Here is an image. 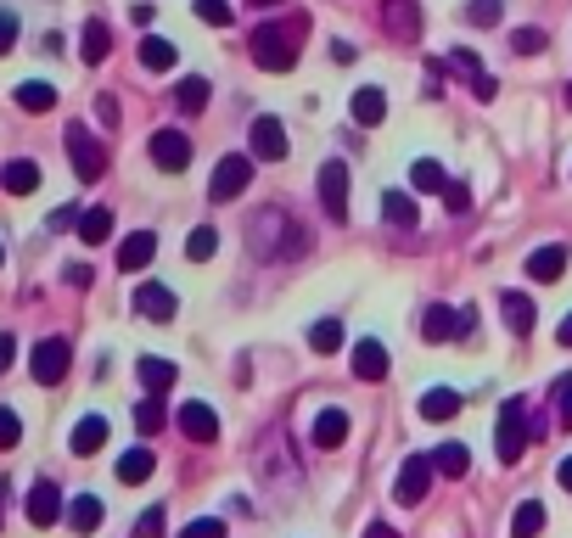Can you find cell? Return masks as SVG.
Wrapping results in <instances>:
<instances>
[{
	"label": "cell",
	"instance_id": "6da1fadb",
	"mask_svg": "<svg viewBox=\"0 0 572 538\" xmlns=\"http://www.w3.org/2000/svg\"><path fill=\"white\" fill-rule=\"evenodd\" d=\"M309 34V17H286V23H264L253 34V62L270 73H286L298 68V40Z\"/></svg>",
	"mask_w": 572,
	"mask_h": 538
},
{
	"label": "cell",
	"instance_id": "7a4b0ae2",
	"mask_svg": "<svg viewBox=\"0 0 572 538\" xmlns=\"http://www.w3.org/2000/svg\"><path fill=\"white\" fill-rule=\"evenodd\" d=\"M539 432H544V426L528 415V398H505V404H500V438H494V449H500L505 466H516V460H522V449H528Z\"/></svg>",
	"mask_w": 572,
	"mask_h": 538
},
{
	"label": "cell",
	"instance_id": "3957f363",
	"mask_svg": "<svg viewBox=\"0 0 572 538\" xmlns=\"http://www.w3.org/2000/svg\"><path fill=\"white\" fill-rule=\"evenodd\" d=\"M275 236H281V258H303L309 253V236H303V225H292V219H286V213H258L253 219V241L258 247H264V253L275 258Z\"/></svg>",
	"mask_w": 572,
	"mask_h": 538
},
{
	"label": "cell",
	"instance_id": "277c9868",
	"mask_svg": "<svg viewBox=\"0 0 572 538\" xmlns=\"http://www.w3.org/2000/svg\"><path fill=\"white\" fill-rule=\"evenodd\" d=\"M68 157H73V174H79V180H101V174H107V152H101V141L85 124H68Z\"/></svg>",
	"mask_w": 572,
	"mask_h": 538
},
{
	"label": "cell",
	"instance_id": "5b68a950",
	"mask_svg": "<svg viewBox=\"0 0 572 538\" xmlns=\"http://www.w3.org/2000/svg\"><path fill=\"white\" fill-rule=\"evenodd\" d=\"M432 454H410L399 466V477H393V499H404V505H421L427 499V488H432Z\"/></svg>",
	"mask_w": 572,
	"mask_h": 538
},
{
	"label": "cell",
	"instance_id": "8992f818",
	"mask_svg": "<svg viewBox=\"0 0 572 538\" xmlns=\"http://www.w3.org/2000/svg\"><path fill=\"white\" fill-rule=\"evenodd\" d=\"M68 359H73L68 337H45L40 348H34V359H29V370H34V382H40V387H57L62 376H68Z\"/></svg>",
	"mask_w": 572,
	"mask_h": 538
},
{
	"label": "cell",
	"instance_id": "52a82bcc",
	"mask_svg": "<svg viewBox=\"0 0 572 538\" xmlns=\"http://www.w3.org/2000/svg\"><path fill=\"white\" fill-rule=\"evenodd\" d=\"M247 180H253V157H219L214 180H208V197H214V202H236L247 191Z\"/></svg>",
	"mask_w": 572,
	"mask_h": 538
},
{
	"label": "cell",
	"instance_id": "ba28073f",
	"mask_svg": "<svg viewBox=\"0 0 572 538\" xmlns=\"http://www.w3.org/2000/svg\"><path fill=\"white\" fill-rule=\"evenodd\" d=\"M320 208H326L331 225H343V219H348V169L337 163V157L320 169Z\"/></svg>",
	"mask_w": 572,
	"mask_h": 538
},
{
	"label": "cell",
	"instance_id": "9c48e42d",
	"mask_svg": "<svg viewBox=\"0 0 572 538\" xmlns=\"http://www.w3.org/2000/svg\"><path fill=\"white\" fill-rule=\"evenodd\" d=\"M135 314H146L152 326H169L174 314H180V298H174L163 281H141L135 286Z\"/></svg>",
	"mask_w": 572,
	"mask_h": 538
},
{
	"label": "cell",
	"instance_id": "30bf717a",
	"mask_svg": "<svg viewBox=\"0 0 572 538\" xmlns=\"http://www.w3.org/2000/svg\"><path fill=\"white\" fill-rule=\"evenodd\" d=\"M152 163H158L163 174H180L191 163V135H180V129H158V135H152Z\"/></svg>",
	"mask_w": 572,
	"mask_h": 538
},
{
	"label": "cell",
	"instance_id": "8fae6325",
	"mask_svg": "<svg viewBox=\"0 0 572 538\" xmlns=\"http://www.w3.org/2000/svg\"><path fill=\"white\" fill-rule=\"evenodd\" d=\"M247 146H253V157H264V163H281L286 157V129L281 118H253V129H247Z\"/></svg>",
	"mask_w": 572,
	"mask_h": 538
},
{
	"label": "cell",
	"instance_id": "7c38bea8",
	"mask_svg": "<svg viewBox=\"0 0 572 538\" xmlns=\"http://www.w3.org/2000/svg\"><path fill=\"white\" fill-rule=\"evenodd\" d=\"M460 331H472V314H466V309H444V303H432L427 320H421V337H427V342H449V337H460Z\"/></svg>",
	"mask_w": 572,
	"mask_h": 538
},
{
	"label": "cell",
	"instance_id": "4fadbf2b",
	"mask_svg": "<svg viewBox=\"0 0 572 538\" xmlns=\"http://www.w3.org/2000/svg\"><path fill=\"white\" fill-rule=\"evenodd\" d=\"M180 432H186L191 443H219V415L214 404H180Z\"/></svg>",
	"mask_w": 572,
	"mask_h": 538
},
{
	"label": "cell",
	"instance_id": "5bb4252c",
	"mask_svg": "<svg viewBox=\"0 0 572 538\" xmlns=\"http://www.w3.org/2000/svg\"><path fill=\"white\" fill-rule=\"evenodd\" d=\"M382 23H387V34H399L404 45L421 40V6H415V0H387Z\"/></svg>",
	"mask_w": 572,
	"mask_h": 538
},
{
	"label": "cell",
	"instance_id": "9a60e30c",
	"mask_svg": "<svg viewBox=\"0 0 572 538\" xmlns=\"http://www.w3.org/2000/svg\"><path fill=\"white\" fill-rule=\"evenodd\" d=\"M348 365H354L359 382H382L387 376V348L376 337H365V342H354V359H348Z\"/></svg>",
	"mask_w": 572,
	"mask_h": 538
},
{
	"label": "cell",
	"instance_id": "2e32d148",
	"mask_svg": "<svg viewBox=\"0 0 572 538\" xmlns=\"http://www.w3.org/2000/svg\"><path fill=\"white\" fill-rule=\"evenodd\" d=\"M343 438H348V410H337V404H331V410H320L309 443H315V449H343Z\"/></svg>",
	"mask_w": 572,
	"mask_h": 538
},
{
	"label": "cell",
	"instance_id": "e0dca14e",
	"mask_svg": "<svg viewBox=\"0 0 572 538\" xmlns=\"http://www.w3.org/2000/svg\"><path fill=\"white\" fill-rule=\"evenodd\" d=\"M62 516V488L57 482H34V494H29V522L34 527H51Z\"/></svg>",
	"mask_w": 572,
	"mask_h": 538
},
{
	"label": "cell",
	"instance_id": "ac0fdd59",
	"mask_svg": "<svg viewBox=\"0 0 572 538\" xmlns=\"http://www.w3.org/2000/svg\"><path fill=\"white\" fill-rule=\"evenodd\" d=\"M449 68L472 79V96L477 101H494V90H500V85H494V73H483V62H477L472 51H449Z\"/></svg>",
	"mask_w": 572,
	"mask_h": 538
},
{
	"label": "cell",
	"instance_id": "d6986e66",
	"mask_svg": "<svg viewBox=\"0 0 572 538\" xmlns=\"http://www.w3.org/2000/svg\"><path fill=\"white\" fill-rule=\"evenodd\" d=\"M158 258V236L152 230H135V236H124V247H118V269H146Z\"/></svg>",
	"mask_w": 572,
	"mask_h": 538
},
{
	"label": "cell",
	"instance_id": "ffe728a7",
	"mask_svg": "<svg viewBox=\"0 0 572 538\" xmlns=\"http://www.w3.org/2000/svg\"><path fill=\"white\" fill-rule=\"evenodd\" d=\"M0 185H6L12 197H29V191H40V163H29V157H12V163L0 169Z\"/></svg>",
	"mask_w": 572,
	"mask_h": 538
},
{
	"label": "cell",
	"instance_id": "44dd1931",
	"mask_svg": "<svg viewBox=\"0 0 572 538\" xmlns=\"http://www.w3.org/2000/svg\"><path fill=\"white\" fill-rule=\"evenodd\" d=\"M135 370H141V387H146L152 398H163V393L174 387V376H180V370H174V359H158V354H146Z\"/></svg>",
	"mask_w": 572,
	"mask_h": 538
},
{
	"label": "cell",
	"instance_id": "7402d4cb",
	"mask_svg": "<svg viewBox=\"0 0 572 538\" xmlns=\"http://www.w3.org/2000/svg\"><path fill=\"white\" fill-rule=\"evenodd\" d=\"M382 118H387V90H382V85H365V90H354V124L376 129Z\"/></svg>",
	"mask_w": 572,
	"mask_h": 538
},
{
	"label": "cell",
	"instance_id": "603a6c76",
	"mask_svg": "<svg viewBox=\"0 0 572 538\" xmlns=\"http://www.w3.org/2000/svg\"><path fill=\"white\" fill-rule=\"evenodd\" d=\"M528 275L533 281H561L567 275V247H539V253H528Z\"/></svg>",
	"mask_w": 572,
	"mask_h": 538
},
{
	"label": "cell",
	"instance_id": "cb8c5ba5",
	"mask_svg": "<svg viewBox=\"0 0 572 538\" xmlns=\"http://www.w3.org/2000/svg\"><path fill=\"white\" fill-rule=\"evenodd\" d=\"M73 454H79V460H90V454L101 449V443H107V415H85V421L73 426Z\"/></svg>",
	"mask_w": 572,
	"mask_h": 538
},
{
	"label": "cell",
	"instance_id": "d4e9b609",
	"mask_svg": "<svg viewBox=\"0 0 572 538\" xmlns=\"http://www.w3.org/2000/svg\"><path fill=\"white\" fill-rule=\"evenodd\" d=\"M174 57H180V45L163 40V34H146V40H141V68L146 73H169Z\"/></svg>",
	"mask_w": 572,
	"mask_h": 538
},
{
	"label": "cell",
	"instance_id": "484cf974",
	"mask_svg": "<svg viewBox=\"0 0 572 538\" xmlns=\"http://www.w3.org/2000/svg\"><path fill=\"white\" fill-rule=\"evenodd\" d=\"M500 309H505V326H511L516 337H528V331H533V314H539V309H533L528 292H505Z\"/></svg>",
	"mask_w": 572,
	"mask_h": 538
},
{
	"label": "cell",
	"instance_id": "4316f807",
	"mask_svg": "<svg viewBox=\"0 0 572 538\" xmlns=\"http://www.w3.org/2000/svg\"><path fill=\"white\" fill-rule=\"evenodd\" d=\"M68 527H73L79 538L96 533V527H101V499H96V494H73V505H68Z\"/></svg>",
	"mask_w": 572,
	"mask_h": 538
},
{
	"label": "cell",
	"instance_id": "83f0119b",
	"mask_svg": "<svg viewBox=\"0 0 572 538\" xmlns=\"http://www.w3.org/2000/svg\"><path fill=\"white\" fill-rule=\"evenodd\" d=\"M382 219L393 230H415V225H421V213H415V202L404 197V191H387V197H382Z\"/></svg>",
	"mask_w": 572,
	"mask_h": 538
},
{
	"label": "cell",
	"instance_id": "f1b7e54d",
	"mask_svg": "<svg viewBox=\"0 0 572 538\" xmlns=\"http://www.w3.org/2000/svg\"><path fill=\"white\" fill-rule=\"evenodd\" d=\"M17 107H23V113H51V107H57V90L45 85V79H23V85H17Z\"/></svg>",
	"mask_w": 572,
	"mask_h": 538
},
{
	"label": "cell",
	"instance_id": "f546056e",
	"mask_svg": "<svg viewBox=\"0 0 572 538\" xmlns=\"http://www.w3.org/2000/svg\"><path fill=\"white\" fill-rule=\"evenodd\" d=\"M432 471H438V477H466V471H472L466 443H444V449H432Z\"/></svg>",
	"mask_w": 572,
	"mask_h": 538
},
{
	"label": "cell",
	"instance_id": "4dcf8cb0",
	"mask_svg": "<svg viewBox=\"0 0 572 538\" xmlns=\"http://www.w3.org/2000/svg\"><path fill=\"white\" fill-rule=\"evenodd\" d=\"M539 533H544V505L539 499H522L511 516V538H539Z\"/></svg>",
	"mask_w": 572,
	"mask_h": 538
},
{
	"label": "cell",
	"instance_id": "1f68e13d",
	"mask_svg": "<svg viewBox=\"0 0 572 538\" xmlns=\"http://www.w3.org/2000/svg\"><path fill=\"white\" fill-rule=\"evenodd\" d=\"M421 415H427V421H449V415H460V393L455 387H432V393L421 398Z\"/></svg>",
	"mask_w": 572,
	"mask_h": 538
},
{
	"label": "cell",
	"instance_id": "d6a6232c",
	"mask_svg": "<svg viewBox=\"0 0 572 538\" xmlns=\"http://www.w3.org/2000/svg\"><path fill=\"white\" fill-rule=\"evenodd\" d=\"M152 449H129V454H118V482H146L152 477Z\"/></svg>",
	"mask_w": 572,
	"mask_h": 538
},
{
	"label": "cell",
	"instance_id": "836d02e7",
	"mask_svg": "<svg viewBox=\"0 0 572 538\" xmlns=\"http://www.w3.org/2000/svg\"><path fill=\"white\" fill-rule=\"evenodd\" d=\"M214 253H219V230L214 225H197L186 236V258H191V264H208Z\"/></svg>",
	"mask_w": 572,
	"mask_h": 538
},
{
	"label": "cell",
	"instance_id": "e575fe53",
	"mask_svg": "<svg viewBox=\"0 0 572 538\" xmlns=\"http://www.w3.org/2000/svg\"><path fill=\"white\" fill-rule=\"evenodd\" d=\"M309 348H315V354H337V348H343V320H315V331H309Z\"/></svg>",
	"mask_w": 572,
	"mask_h": 538
},
{
	"label": "cell",
	"instance_id": "d590c367",
	"mask_svg": "<svg viewBox=\"0 0 572 538\" xmlns=\"http://www.w3.org/2000/svg\"><path fill=\"white\" fill-rule=\"evenodd\" d=\"M135 426H141L146 438H152V432H163V426H169V410H163V398L146 393L141 404H135Z\"/></svg>",
	"mask_w": 572,
	"mask_h": 538
},
{
	"label": "cell",
	"instance_id": "8d00e7d4",
	"mask_svg": "<svg viewBox=\"0 0 572 538\" xmlns=\"http://www.w3.org/2000/svg\"><path fill=\"white\" fill-rule=\"evenodd\" d=\"M410 180H415V191H432V197H444L449 174L438 169V163H432V157H421V163H415V169H410Z\"/></svg>",
	"mask_w": 572,
	"mask_h": 538
},
{
	"label": "cell",
	"instance_id": "74e56055",
	"mask_svg": "<svg viewBox=\"0 0 572 538\" xmlns=\"http://www.w3.org/2000/svg\"><path fill=\"white\" fill-rule=\"evenodd\" d=\"M79 236H85L90 247H96V241H107V236H113V213H107V208H90L85 219H79Z\"/></svg>",
	"mask_w": 572,
	"mask_h": 538
},
{
	"label": "cell",
	"instance_id": "f35d334b",
	"mask_svg": "<svg viewBox=\"0 0 572 538\" xmlns=\"http://www.w3.org/2000/svg\"><path fill=\"white\" fill-rule=\"evenodd\" d=\"M107 45H113V40H107V23H101V17H90V23H85V45H79V51H85V62H101V57H107Z\"/></svg>",
	"mask_w": 572,
	"mask_h": 538
},
{
	"label": "cell",
	"instance_id": "ab89813d",
	"mask_svg": "<svg viewBox=\"0 0 572 538\" xmlns=\"http://www.w3.org/2000/svg\"><path fill=\"white\" fill-rule=\"evenodd\" d=\"M180 107H186V113H202V107H208V79H202V73L180 79Z\"/></svg>",
	"mask_w": 572,
	"mask_h": 538
},
{
	"label": "cell",
	"instance_id": "60d3db41",
	"mask_svg": "<svg viewBox=\"0 0 572 538\" xmlns=\"http://www.w3.org/2000/svg\"><path fill=\"white\" fill-rule=\"evenodd\" d=\"M550 398H556V421L572 432V376H556V387H550Z\"/></svg>",
	"mask_w": 572,
	"mask_h": 538
},
{
	"label": "cell",
	"instance_id": "b9f144b4",
	"mask_svg": "<svg viewBox=\"0 0 572 538\" xmlns=\"http://www.w3.org/2000/svg\"><path fill=\"white\" fill-rule=\"evenodd\" d=\"M466 23H477V29H494V23H500V0H472V6H466Z\"/></svg>",
	"mask_w": 572,
	"mask_h": 538
},
{
	"label": "cell",
	"instance_id": "7bdbcfd3",
	"mask_svg": "<svg viewBox=\"0 0 572 538\" xmlns=\"http://www.w3.org/2000/svg\"><path fill=\"white\" fill-rule=\"evenodd\" d=\"M544 45H550V40H544V29H516V34H511V51H516V57H533V51H544Z\"/></svg>",
	"mask_w": 572,
	"mask_h": 538
},
{
	"label": "cell",
	"instance_id": "ee69618b",
	"mask_svg": "<svg viewBox=\"0 0 572 538\" xmlns=\"http://www.w3.org/2000/svg\"><path fill=\"white\" fill-rule=\"evenodd\" d=\"M197 17L214 29H230V0H197Z\"/></svg>",
	"mask_w": 572,
	"mask_h": 538
},
{
	"label": "cell",
	"instance_id": "f6af8a7d",
	"mask_svg": "<svg viewBox=\"0 0 572 538\" xmlns=\"http://www.w3.org/2000/svg\"><path fill=\"white\" fill-rule=\"evenodd\" d=\"M17 438H23V421H17V410L0 404V449H17Z\"/></svg>",
	"mask_w": 572,
	"mask_h": 538
},
{
	"label": "cell",
	"instance_id": "bcb514c9",
	"mask_svg": "<svg viewBox=\"0 0 572 538\" xmlns=\"http://www.w3.org/2000/svg\"><path fill=\"white\" fill-rule=\"evenodd\" d=\"M444 208H449V213H466V208H472V191H466L460 180H449V185H444Z\"/></svg>",
	"mask_w": 572,
	"mask_h": 538
},
{
	"label": "cell",
	"instance_id": "7dc6e473",
	"mask_svg": "<svg viewBox=\"0 0 572 538\" xmlns=\"http://www.w3.org/2000/svg\"><path fill=\"white\" fill-rule=\"evenodd\" d=\"M135 538H163V505H152L141 522H135Z\"/></svg>",
	"mask_w": 572,
	"mask_h": 538
},
{
	"label": "cell",
	"instance_id": "c3c4849f",
	"mask_svg": "<svg viewBox=\"0 0 572 538\" xmlns=\"http://www.w3.org/2000/svg\"><path fill=\"white\" fill-rule=\"evenodd\" d=\"M180 538H225V522H219V516H202V522H191Z\"/></svg>",
	"mask_w": 572,
	"mask_h": 538
},
{
	"label": "cell",
	"instance_id": "681fc988",
	"mask_svg": "<svg viewBox=\"0 0 572 538\" xmlns=\"http://www.w3.org/2000/svg\"><path fill=\"white\" fill-rule=\"evenodd\" d=\"M12 45H17V12H6V6H0V57H6Z\"/></svg>",
	"mask_w": 572,
	"mask_h": 538
},
{
	"label": "cell",
	"instance_id": "f907efd6",
	"mask_svg": "<svg viewBox=\"0 0 572 538\" xmlns=\"http://www.w3.org/2000/svg\"><path fill=\"white\" fill-rule=\"evenodd\" d=\"M96 113H101V124L113 129V124H118V101H113V96H101V101H96Z\"/></svg>",
	"mask_w": 572,
	"mask_h": 538
},
{
	"label": "cell",
	"instance_id": "816d5d0a",
	"mask_svg": "<svg viewBox=\"0 0 572 538\" xmlns=\"http://www.w3.org/2000/svg\"><path fill=\"white\" fill-rule=\"evenodd\" d=\"M12 354H17V342H12V331H0V370L12 365Z\"/></svg>",
	"mask_w": 572,
	"mask_h": 538
},
{
	"label": "cell",
	"instance_id": "f5cc1de1",
	"mask_svg": "<svg viewBox=\"0 0 572 538\" xmlns=\"http://www.w3.org/2000/svg\"><path fill=\"white\" fill-rule=\"evenodd\" d=\"M68 286H90V264H68Z\"/></svg>",
	"mask_w": 572,
	"mask_h": 538
},
{
	"label": "cell",
	"instance_id": "db71d44e",
	"mask_svg": "<svg viewBox=\"0 0 572 538\" xmlns=\"http://www.w3.org/2000/svg\"><path fill=\"white\" fill-rule=\"evenodd\" d=\"M73 219H79V213H73V208H57V213H51V230H68Z\"/></svg>",
	"mask_w": 572,
	"mask_h": 538
},
{
	"label": "cell",
	"instance_id": "11a10c76",
	"mask_svg": "<svg viewBox=\"0 0 572 538\" xmlns=\"http://www.w3.org/2000/svg\"><path fill=\"white\" fill-rule=\"evenodd\" d=\"M556 482H561V488H567V494H572V454H567V460H561V466H556Z\"/></svg>",
	"mask_w": 572,
	"mask_h": 538
},
{
	"label": "cell",
	"instance_id": "9f6ffc18",
	"mask_svg": "<svg viewBox=\"0 0 572 538\" xmlns=\"http://www.w3.org/2000/svg\"><path fill=\"white\" fill-rule=\"evenodd\" d=\"M365 538H399V533H393L387 522H371V527H365Z\"/></svg>",
	"mask_w": 572,
	"mask_h": 538
},
{
	"label": "cell",
	"instance_id": "6f0895ef",
	"mask_svg": "<svg viewBox=\"0 0 572 538\" xmlns=\"http://www.w3.org/2000/svg\"><path fill=\"white\" fill-rule=\"evenodd\" d=\"M556 342H561V348H572V314H567V320H561V331H556Z\"/></svg>",
	"mask_w": 572,
	"mask_h": 538
},
{
	"label": "cell",
	"instance_id": "680465c9",
	"mask_svg": "<svg viewBox=\"0 0 572 538\" xmlns=\"http://www.w3.org/2000/svg\"><path fill=\"white\" fill-rule=\"evenodd\" d=\"M253 6H258V12H270V6H281V0H253Z\"/></svg>",
	"mask_w": 572,
	"mask_h": 538
},
{
	"label": "cell",
	"instance_id": "91938a15",
	"mask_svg": "<svg viewBox=\"0 0 572 538\" xmlns=\"http://www.w3.org/2000/svg\"><path fill=\"white\" fill-rule=\"evenodd\" d=\"M567 101H572V85H567Z\"/></svg>",
	"mask_w": 572,
	"mask_h": 538
},
{
	"label": "cell",
	"instance_id": "94428289",
	"mask_svg": "<svg viewBox=\"0 0 572 538\" xmlns=\"http://www.w3.org/2000/svg\"><path fill=\"white\" fill-rule=\"evenodd\" d=\"M0 494H6V488H0Z\"/></svg>",
	"mask_w": 572,
	"mask_h": 538
},
{
	"label": "cell",
	"instance_id": "6125c7cd",
	"mask_svg": "<svg viewBox=\"0 0 572 538\" xmlns=\"http://www.w3.org/2000/svg\"><path fill=\"white\" fill-rule=\"evenodd\" d=\"M0 258H6V253H0Z\"/></svg>",
	"mask_w": 572,
	"mask_h": 538
}]
</instances>
